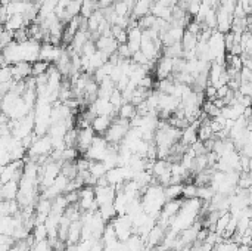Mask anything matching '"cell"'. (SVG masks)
Listing matches in <instances>:
<instances>
[{"instance_id": "4", "label": "cell", "mask_w": 252, "mask_h": 251, "mask_svg": "<svg viewBox=\"0 0 252 251\" xmlns=\"http://www.w3.org/2000/svg\"><path fill=\"white\" fill-rule=\"evenodd\" d=\"M62 50H63L62 46H53L50 43H42L40 45V52H39V59L53 65L59 59Z\"/></svg>"}, {"instance_id": "3", "label": "cell", "mask_w": 252, "mask_h": 251, "mask_svg": "<svg viewBox=\"0 0 252 251\" xmlns=\"http://www.w3.org/2000/svg\"><path fill=\"white\" fill-rule=\"evenodd\" d=\"M109 149V143L105 140L104 136H96L92 142V145L87 148V151L84 152V157L89 161H102Z\"/></svg>"}, {"instance_id": "10", "label": "cell", "mask_w": 252, "mask_h": 251, "mask_svg": "<svg viewBox=\"0 0 252 251\" xmlns=\"http://www.w3.org/2000/svg\"><path fill=\"white\" fill-rule=\"evenodd\" d=\"M12 81H22L31 77V64L30 62H17L11 65Z\"/></svg>"}, {"instance_id": "16", "label": "cell", "mask_w": 252, "mask_h": 251, "mask_svg": "<svg viewBox=\"0 0 252 251\" xmlns=\"http://www.w3.org/2000/svg\"><path fill=\"white\" fill-rule=\"evenodd\" d=\"M182 189H183V183H174V185L164 186V197H165V200L167 201L180 200L182 198Z\"/></svg>"}, {"instance_id": "23", "label": "cell", "mask_w": 252, "mask_h": 251, "mask_svg": "<svg viewBox=\"0 0 252 251\" xmlns=\"http://www.w3.org/2000/svg\"><path fill=\"white\" fill-rule=\"evenodd\" d=\"M12 81V71L11 65L0 67V83H11Z\"/></svg>"}, {"instance_id": "9", "label": "cell", "mask_w": 252, "mask_h": 251, "mask_svg": "<svg viewBox=\"0 0 252 251\" xmlns=\"http://www.w3.org/2000/svg\"><path fill=\"white\" fill-rule=\"evenodd\" d=\"M165 233H167V229L156 223V225L150 229V232L146 235V238H145L146 247H159L161 242L164 241Z\"/></svg>"}, {"instance_id": "5", "label": "cell", "mask_w": 252, "mask_h": 251, "mask_svg": "<svg viewBox=\"0 0 252 251\" xmlns=\"http://www.w3.org/2000/svg\"><path fill=\"white\" fill-rule=\"evenodd\" d=\"M96 137V133L93 132L92 127H86V129H78L77 133V143H75V149L81 154H84L87 151V148L92 145L93 139Z\"/></svg>"}, {"instance_id": "26", "label": "cell", "mask_w": 252, "mask_h": 251, "mask_svg": "<svg viewBox=\"0 0 252 251\" xmlns=\"http://www.w3.org/2000/svg\"><path fill=\"white\" fill-rule=\"evenodd\" d=\"M236 3L243 9L246 15L251 14V6H252V0H236Z\"/></svg>"}, {"instance_id": "21", "label": "cell", "mask_w": 252, "mask_h": 251, "mask_svg": "<svg viewBox=\"0 0 252 251\" xmlns=\"http://www.w3.org/2000/svg\"><path fill=\"white\" fill-rule=\"evenodd\" d=\"M49 67H50V64L37 59V61H34V62L31 64V75H33V77H37V75H40V74H44V72H47Z\"/></svg>"}, {"instance_id": "17", "label": "cell", "mask_w": 252, "mask_h": 251, "mask_svg": "<svg viewBox=\"0 0 252 251\" xmlns=\"http://www.w3.org/2000/svg\"><path fill=\"white\" fill-rule=\"evenodd\" d=\"M106 172L108 170H106V167H105V164L102 161H90L89 162V175L92 178H95L96 181L99 178H104Z\"/></svg>"}, {"instance_id": "8", "label": "cell", "mask_w": 252, "mask_h": 251, "mask_svg": "<svg viewBox=\"0 0 252 251\" xmlns=\"http://www.w3.org/2000/svg\"><path fill=\"white\" fill-rule=\"evenodd\" d=\"M89 110L95 114V115H106V117H115L117 111L114 110V107L111 105V102L108 99H101L98 98L95 102H92L89 105Z\"/></svg>"}, {"instance_id": "11", "label": "cell", "mask_w": 252, "mask_h": 251, "mask_svg": "<svg viewBox=\"0 0 252 251\" xmlns=\"http://www.w3.org/2000/svg\"><path fill=\"white\" fill-rule=\"evenodd\" d=\"M140 40H142V30L139 27L127 28V46H128L131 55L140 49Z\"/></svg>"}, {"instance_id": "13", "label": "cell", "mask_w": 252, "mask_h": 251, "mask_svg": "<svg viewBox=\"0 0 252 251\" xmlns=\"http://www.w3.org/2000/svg\"><path fill=\"white\" fill-rule=\"evenodd\" d=\"M150 5H152V0H136L133 8H131V18L137 20L143 15H147L150 11Z\"/></svg>"}, {"instance_id": "20", "label": "cell", "mask_w": 252, "mask_h": 251, "mask_svg": "<svg viewBox=\"0 0 252 251\" xmlns=\"http://www.w3.org/2000/svg\"><path fill=\"white\" fill-rule=\"evenodd\" d=\"M155 21H156V18H155L152 14H147V15H143V17L137 18V27H139L142 31H145V30L152 28V27L155 25Z\"/></svg>"}, {"instance_id": "14", "label": "cell", "mask_w": 252, "mask_h": 251, "mask_svg": "<svg viewBox=\"0 0 252 251\" xmlns=\"http://www.w3.org/2000/svg\"><path fill=\"white\" fill-rule=\"evenodd\" d=\"M24 27H27V25H25V21H24L22 15H11L6 20V23L3 24V28L11 31V33H15V31H18V30H21Z\"/></svg>"}, {"instance_id": "22", "label": "cell", "mask_w": 252, "mask_h": 251, "mask_svg": "<svg viewBox=\"0 0 252 251\" xmlns=\"http://www.w3.org/2000/svg\"><path fill=\"white\" fill-rule=\"evenodd\" d=\"M196 185L195 183H183V189H182V198L183 200H192L196 198Z\"/></svg>"}, {"instance_id": "7", "label": "cell", "mask_w": 252, "mask_h": 251, "mask_svg": "<svg viewBox=\"0 0 252 251\" xmlns=\"http://www.w3.org/2000/svg\"><path fill=\"white\" fill-rule=\"evenodd\" d=\"M155 77L158 80L162 78H168L173 74V58H167V56H161L156 62H155Z\"/></svg>"}, {"instance_id": "2", "label": "cell", "mask_w": 252, "mask_h": 251, "mask_svg": "<svg viewBox=\"0 0 252 251\" xmlns=\"http://www.w3.org/2000/svg\"><path fill=\"white\" fill-rule=\"evenodd\" d=\"M111 225H112L114 232L117 235V239L120 242H126L134 233V228H133L131 219L127 214H117L111 220Z\"/></svg>"}, {"instance_id": "24", "label": "cell", "mask_w": 252, "mask_h": 251, "mask_svg": "<svg viewBox=\"0 0 252 251\" xmlns=\"http://www.w3.org/2000/svg\"><path fill=\"white\" fill-rule=\"evenodd\" d=\"M237 75H239V81H240V83H252V72H251V68L242 67Z\"/></svg>"}, {"instance_id": "6", "label": "cell", "mask_w": 252, "mask_h": 251, "mask_svg": "<svg viewBox=\"0 0 252 251\" xmlns=\"http://www.w3.org/2000/svg\"><path fill=\"white\" fill-rule=\"evenodd\" d=\"M95 189V201L99 205H105V204H111L115 200L117 191L115 186L106 185V186H93Z\"/></svg>"}, {"instance_id": "12", "label": "cell", "mask_w": 252, "mask_h": 251, "mask_svg": "<svg viewBox=\"0 0 252 251\" xmlns=\"http://www.w3.org/2000/svg\"><path fill=\"white\" fill-rule=\"evenodd\" d=\"M112 118L114 117H106V115H96L90 124V127L93 129V132L96 135H101L104 136L106 133V130L109 129L111 123H112Z\"/></svg>"}, {"instance_id": "25", "label": "cell", "mask_w": 252, "mask_h": 251, "mask_svg": "<svg viewBox=\"0 0 252 251\" xmlns=\"http://www.w3.org/2000/svg\"><path fill=\"white\" fill-rule=\"evenodd\" d=\"M236 92H239L243 96H251V93H252V83H240Z\"/></svg>"}, {"instance_id": "18", "label": "cell", "mask_w": 252, "mask_h": 251, "mask_svg": "<svg viewBox=\"0 0 252 251\" xmlns=\"http://www.w3.org/2000/svg\"><path fill=\"white\" fill-rule=\"evenodd\" d=\"M117 114H118V117L120 118H124V120H131L137 113H136V107L133 105V104H130V102H124L120 108H118V111H117Z\"/></svg>"}, {"instance_id": "19", "label": "cell", "mask_w": 252, "mask_h": 251, "mask_svg": "<svg viewBox=\"0 0 252 251\" xmlns=\"http://www.w3.org/2000/svg\"><path fill=\"white\" fill-rule=\"evenodd\" d=\"M215 191L210 186V185H204V186H198L196 188V198H199L201 201L207 203L214 197Z\"/></svg>"}, {"instance_id": "1", "label": "cell", "mask_w": 252, "mask_h": 251, "mask_svg": "<svg viewBox=\"0 0 252 251\" xmlns=\"http://www.w3.org/2000/svg\"><path fill=\"white\" fill-rule=\"evenodd\" d=\"M130 129V121L128 120H124V118H120V117H114L112 118V123L109 126V129L106 130V133L104 135L105 140L108 143H112V145H118L126 133L128 132Z\"/></svg>"}, {"instance_id": "15", "label": "cell", "mask_w": 252, "mask_h": 251, "mask_svg": "<svg viewBox=\"0 0 252 251\" xmlns=\"http://www.w3.org/2000/svg\"><path fill=\"white\" fill-rule=\"evenodd\" d=\"M127 251H145L146 248V244H145V239L137 235V233H133L126 242H124Z\"/></svg>"}]
</instances>
